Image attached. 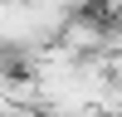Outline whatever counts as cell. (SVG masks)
I'll return each instance as SVG.
<instances>
[{"label": "cell", "instance_id": "1", "mask_svg": "<svg viewBox=\"0 0 122 117\" xmlns=\"http://www.w3.org/2000/svg\"><path fill=\"white\" fill-rule=\"evenodd\" d=\"M107 24H112V20H103L98 10H83V15H73L64 24L59 49L73 54V58H103L107 54Z\"/></svg>", "mask_w": 122, "mask_h": 117}]
</instances>
